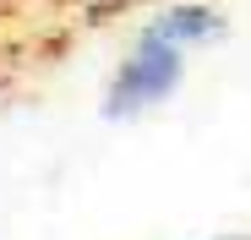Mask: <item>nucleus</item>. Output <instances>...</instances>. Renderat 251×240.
<instances>
[{
    "label": "nucleus",
    "instance_id": "obj_1",
    "mask_svg": "<svg viewBox=\"0 0 251 240\" xmlns=\"http://www.w3.org/2000/svg\"><path fill=\"white\" fill-rule=\"evenodd\" d=\"M180 76H186L180 49L164 44V38H148V33H142L137 49L120 60L109 93H104V115H109V120H131V115H142L148 104H164V98H170V93L180 88Z\"/></svg>",
    "mask_w": 251,
    "mask_h": 240
},
{
    "label": "nucleus",
    "instance_id": "obj_2",
    "mask_svg": "<svg viewBox=\"0 0 251 240\" xmlns=\"http://www.w3.org/2000/svg\"><path fill=\"white\" fill-rule=\"evenodd\" d=\"M148 38H164V44H207V38H224V17L213 6H170L148 22Z\"/></svg>",
    "mask_w": 251,
    "mask_h": 240
},
{
    "label": "nucleus",
    "instance_id": "obj_3",
    "mask_svg": "<svg viewBox=\"0 0 251 240\" xmlns=\"http://www.w3.org/2000/svg\"><path fill=\"white\" fill-rule=\"evenodd\" d=\"M109 6H131V0H93V17H104Z\"/></svg>",
    "mask_w": 251,
    "mask_h": 240
},
{
    "label": "nucleus",
    "instance_id": "obj_4",
    "mask_svg": "<svg viewBox=\"0 0 251 240\" xmlns=\"http://www.w3.org/2000/svg\"><path fill=\"white\" fill-rule=\"evenodd\" d=\"M219 240H246V235H219Z\"/></svg>",
    "mask_w": 251,
    "mask_h": 240
}]
</instances>
